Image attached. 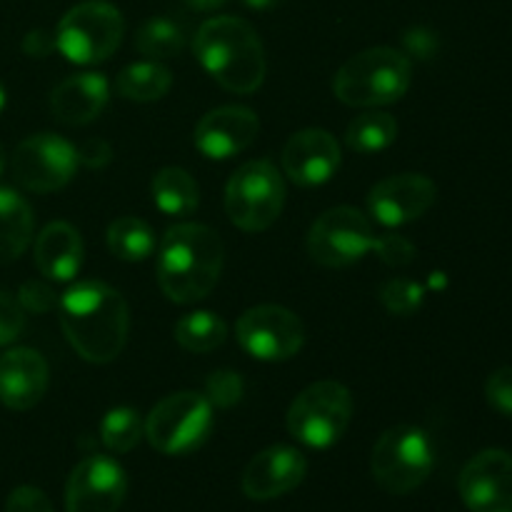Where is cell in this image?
I'll return each instance as SVG.
<instances>
[{
    "label": "cell",
    "mask_w": 512,
    "mask_h": 512,
    "mask_svg": "<svg viewBox=\"0 0 512 512\" xmlns=\"http://www.w3.org/2000/svg\"><path fill=\"white\" fill-rule=\"evenodd\" d=\"M60 328L75 353L93 365L113 363L130 333V310L123 295L100 280H83L58 303Z\"/></svg>",
    "instance_id": "obj_1"
},
{
    "label": "cell",
    "mask_w": 512,
    "mask_h": 512,
    "mask_svg": "<svg viewBox=\"0 0 512 512\" xmlns=\"http://www.w3.org/2000/svg\"><path fill=\"white\" fill-rule=\"evenodd\" d=\"M225 245L203 223H178L165 230L158 245V285L170 303L190 305L208 298L218 285Z\"/></svg>",
    "instance_id": "obj_2"
},
{
    "label": "cell",
    "mask_w": 512,
    "mask_h": 512,
    "mask_svg": "<svg viewBox=\"0 0 512 512\" xmlns=\"http://www.w3.org/2000/svg\"><path fill=\"white\" fill-rule=\"evenodd\" d=\"M195 58L205 73L238 95L255 93L268 73L265 48L253 25L235 15L205 20L195 35Z\"/></svg>",
    "instance_id": "obj_3"
},
{
    "label": "cell",
    "mask_w": 512,
    "mask_h": 512,
    "mask_svg": "<svg viewBox=\"0 0 512 512\" xmlns=\"http://www.w3.org/2000/svg\"><path fill=\"white\" fill-rule=\"evenodd\" d=\"M413 83V63L395 48H368L353 55L335 73L333 90L350 108H383L408 93Z\"/></svg>",
    "instance_id": "obj_4"
},
{
    "label": "cell",
    "mask_w": 512,
    "mask_h": 512,
    "mask_svg": "<svg viewBox=\"0 0 512 512\" xmlns=\"http://www.w3.org/2000/svg\"><path fill=\"white\" fill-rule=\"evenodd\" d=\"M435 448L430 435L418 425H395L385 430L373 448L370 473L390 495H408L430 478Z\"/></svg>",
    "instance_id": "obj_5"
},
{
    "label": "cell",
    "mask_w": 512,
    "mask_h": 512,
    "mask_svg": "<svg viewBox=\"0 0 512 512\" xmlns=\"http://www.w3.org/2000/svg\"><path fill=\"white\" fill-rule=\"evenodd\" d=\"M123 13L108 0H85L70 8L55 28V48L75 65H95L120 48Z\"/></svg>",
    "instance_id": "obj_6"
},
{
    "label": "cell",
    "mask_w": 512,
    "mask_h": 512,
    "mask_svg": "<svg viewBox=\"0 0 512 512\" xmlns=\"http://www.w3.org/2000/svg\"><path fill=\"white\" fill-rule=\"evenodd\" d=\"M285 195L283 175L270 160H248L225 185V213L235 228L263 233L283 213Z\"/></svg>",
    "instance_id": "obj_7"
},
{
    "label": "cell",
    "mask_w": 512,
    "mask_h": 512,
    "mask_svg": "<svg viewBox=\"0 0 512 512\" xmlns=\"http://www.w3.org/2000/svg\"><path fill=\"white\" fill-rule=\"evenodd\" d=\"M353 395L343 383L320 380L308 385L288 410V433L313 450H328L348 433Z\"/></svg>",
    "instance_id": "obj_8"
},
{
    "label": "cell",
    "mask_w": 512,
    "mask_h": 512,
    "mask_svg": "<svg viewBox=\"0 0 512 512\" xmlns=\"http://www.w3.org/2000/svg\"><path fill=\"white\" fill-rule=\"evenodd\" d=\"M213 433V405L203 393L165 395L145 420V438L163 455H190Z\"/></svg>",
    "instance_id": "obj_9"
},
{
    "label": "cell",
    "mask_w": 512,
    "mask_h": 512,
    "mask_svg": "<svg viewBox=\"0 0 512 512\" xmlns=\"http://www.w3.org/2000/svg\"><path fill=\"white\" fill-rule=\"evenodd\" d=\"M370 220L350 205H338L320 215L308 233V255L323 268H348L375 250Z\"/></svg>",
    "instance_id": "obj_10"
},
{
    "label": "cell",
    "mask_w": 512,
    "mask_h": 512,
    "mask_svg": "<svg viewBox=\"0 0 512 512\" xmlns=\"http://www.w3.org/2000/svg\"><path fill=\"white\" fill-rule=\"evenodd\" d=\"M235 338L250 358L283 363L303 350L305 325L283 305H255L238 318Z\"/></svg>",
    "instance_id": "obj_11"
},
{
    "label": "cell",
    "mask_w": 512,
    "mask_h": 512,
    "mask_svg": "<svg viewBox=\"0 0 512 512\" xmlns=\"http://www.w3.org/2000/svg\"><path fill=\"white\" fill-rule=\"evenodd\" d=\"M78 148L55 133H38L25 138L13 153L15 180L30 193H55L75 178Z\"/></svg>",
    "instance_id": "obj_12"
},
{
    "label": "cell",
    "mask_w": 512,
    "mask_h": 512,
    "mask_svg": "<svg viewBox=\"0 0 512 512\" xmlns=\"http://www.w3.org/2000/svg\"><path fill=\"white\" fill-rule=\"evenodd\" d=\"M128 493L125 470L108 455L80 460L65 485L68 512H118Z\"/></svg>",
    "instance_id": "obj_13"
},
{
    "label": "cell",
    "mask_w": 512,
    "mask_h": 512,
    "mask_svg": "<svg viewBox=\"0 0 512 512\" xmlns=\"http://www.w3.org/2000/svg\"><path fill=\"white\" fill-rule=\"evenodd\" d=\"M458 490L470 512H512V455L498 448L478 453L460 473Z\"/></svg>",
    "instance_id": "obj_14"
},
{
    "label": "cell",
    "mask_w": 512,
    "mask_h": 512,
    "mask_svg": "<svg viewBox=\"0 0 512 512\" xmlns=\"http://www.w3.org/2000/svg\"><path fill=\"white\" fill-rule=\"evenodd\" d=\"M438 198V188L423 173H400L380 180L368 195V210L385 228L415 223Z\"/></svg>",
    "instance_id": "obj_15"
},
{
    "label": "cell",
    "mask_w": 512,
    "mask_h": 512,
    "mask_svg": "<svg viewBox=\"0 0 512 512\" xmlns=\"http://www.w3.org/2000/svg\"><path fill=\"white\" fill-rule=\"evenodd\" d=\"M260 133V120L255 110L245 105H223L198 120L193 143L205 158L228 160L243 153L255 143Z\"/></svg>",
    "instance_id": "obj_16"
},
{
    "label": "cell",
    "mask_w": 512,
    "mask_h": 512,
    "mask_svg": "<svg viewBox=\"0 0 512 512\" xmlns=\"http://www.w3.org/2000/svg\"><path fill=\"white\" fill-rule=\"evenodd\" d=\"M308 475V460L298 448L270 445L255 455L243 470V493L250 500H275L298 488Z\"/></svg>",
    "instance_id": "obj_17"
},
{
    "label": "cell",
    "mask_w": 512,
    "mask_h": 512,
    "mask_svg": "<svg viewBox=\"0 0 512 512\" xmlns=\"http://www.w3.org/2000/svg\"><path fill=\"white\" fill-rule=\"evenodd\" d=\"M340 145L328 130L305 128L290 135L283 148V173L300 188L323 185L338 173Z\"/></svg>",
    "instance_id": "obj_18"
},
{
    "label": "cell",
    "mask_w": 512,
    "mask_h": 512,
    "mask_svg": "<svg viewBox=\"0 0 512 512\" xmlns=\"http://www.w3.org/2000/svg\"><path fill=\"white\" fill-rule=\"evenodd\" d=\"M50 368L33 348H13L0 355V403L10 410H30L43 400Z\"/></svg>",
    "instance_id": "obj_19"
},
{
    "label": "cell",
    "mask_w": 512,
    "mask_h": 512,
    "mask_svg": "<svg viewBox=\"0 0 512 512\" xmlns=\"http://www.w3.org/2000/svg\"><path fill=\"white\" fill-rule=\"evenodd\" d=\"M110 100V83L100 73H75L50 93V110L65 125H88Z\"/></svg>",
    "instance_id": "obj_20"
},
{
    "label": "cell",
    "mask_w": 512,
    "mask_h": 512,
    "mask_svg": "<svg viewBox=\"0 0 512 512\" xmlns=\"http://www.w3.org/2000/svg\"><path fill=\"white\" fill-rule=\"evenodd\" d=\"M83 238L65 220L45 225L35 240V268L55 283H70L83 265Z\"/></svg>",
    "instance_id": "obj_21"
},
{
    "label": "cell",
    "mask_w": 512,
    "mask_h": 512,
    "mask_svg": "<svg viewBox=\"0 0 512 512\" xmlns=\"http://www.w3.org/2000/svg\"><path fill=\"white\" fill-rule=\"evenodd\" d=\"M35 215L28 200L10 188H0V265L13 263L33 240Z\"/></svg>",
    "instance_id": "obj_22"
},
{
    "label": "cell",
    "mask_w": 512,
    "mask_h": 512,
    "mask_svg": "<svg viewBox=\"0 0 512 512\" xmlns=\"http://www.w3.org/2000/svg\"><path fill=\"white\" fill-rule=\"evenodd\" d=\"M150 190H153V203L158 205L160 213L170 218H188L200 205V188L195 178L188 170L175 168V165L160 168L153 175Z\"/></svg>",
    "instance_id": "obj_23"
},
{
    "label": "cell",
    "mask_w": 512,
    "mask_h": 512,
    "mask_svg": "<svg viewBox=\"0 0 512 512\" xmlns=\"http://www.w3.org/2000/svg\"><path fill=\"white\" fill-rule=\"evenodd\" d=\"M170 85H173V75L158 60L128 65L115 78V90L120 98L133 100V103H155L168 95Z\"/></svg>",
    "instance_id": "obj_24"
},
{
    "label": "cell",
    "mask_w": 512,
    "mask_h": 512,
    "mask_svg": "<svg viewBox=\"0 0 512 512\" xmlns=\"http://www.w3.org/2000/svg\"><path fill=\"white\" fill-rule=\"evenodd\" d=\"M395 140H398V120L378 108L355 115L345 130V143L353 153L360 155L380 153V150L390 148Z\"/></svg>",
    "instance_id": "obj_25"
},
{
    "label": "cell",
    "mask_w": 512,
    "mask_h": 512,
    "mask_svg": "<svg viewBox=\"0 0 512 512\" xmlns=\"http://www.w3.org/2000/svg\"><path fill=\"white\" fill-rule=\"evenodd\" d=\"M175 343L188 353H210L220 348L228 338V325L218 313L210 310H195V313L183 315L173 328Z\"/></svg>",
    "instance_id": "obj_26"
},
{
    "label": "cell",
    "mask_w": 512,
    "mask_h": 512,
    "mask_svg": "<svg viewBox=\"0 0 512 512\" xmlns=\"http://www.w3.org/2000/svg\"><path fill=\"white\" fill-rule=\"evenodd\" d=\"M108 248L115 258L125 263H140L148 260L155 250V233L145 220L125 215L110 223L108 228Z\"/></svg>",
    "instance_id": "obj_27"
},
{
    "label": "cell",
    "mask_w": 512,
    "mask_h": 512,
    "mask_svg": "<svg viewBox=\"0 0 512 512\" xmlns=\"http://www.w3.org/2000/svg\"><path fill=\"white\" fill-rule=\"evenodd\" d=\"M185 35L178 23L168 18H150L135 35V48L148 60H168L183 50Z\"/></svg>",
    "instance_id": "obj_28"
},
{
    "label": "cell",
    "mask_w": 512,
    "mask_h": 512,
    "mask_svg": "<svg viewBox=\"0 0 512 512\" xmlns=\"http://www.w3.org/2000/svg\"><path fill=\"white\" fill-rule=\"evenodd\" d=\"M145 435V423L135 408H113L100 423V440L110 453H130Z\"/></svg>",
    "instance_id": "obj_29"
},
{
    "label": "cell",
    "mask_w": 512,
    "mask_h": 512,
    "mask_svg": "<svg viewBox=\"0 0 512 512\" xmlns=\"http://www.w3.org/2000/svg\"><path fill=\"white\" fill-rule=\"evenodd\" d=\"M425 288L415 280L393 278L380 288V303L395 318H413L423 308Z\"/></svg>",
    "instance_id": "obj_30"
},
{
    "label": "cell",
    "mask_w": 512,
    "mask_h": 512,
    "mask_svg": "<svg viewBox=\"0 0 512 512\" xmlns=\"http://www.w3.org/2000/svg\"><path fill=\"white\" fill-rule=\"evenodd\" d=\"M245 383L235 370H218L205 380V398L213 408H233L243 400Z\"/></svg>",
    "instance_id": "obj_31"
},
{
    "label": "cell",
    "mask_w": 512,
    "mask_h": 512,
    "mask_svg": "<svg viewBox=\"0 0 512 512\" xmlns=\"http://www.w3.org/2000/svg\"><path fill=\"white\" fill-rule=\"evenodd\" d=\"M25 330V310L18 298L0 290V348L15 343Z\"/></svg>",
    "instance_id": "obj_32"
},
{
    "label": "cell",
    "mask_w": 512,
    "mask_h": 512,
    "mask_svg": "<svg viewBox=\"0 0 512 512\" xmlns=\"http://www.w3.org/2000/svg\"><path fill=\"white\" fill-rule=\"evenodd\" d=\"M373 253H378V258L383 260L385 265H393V268H403V265L413 263L415 245L410 243L408 238H403V235H393V233L378 235Z\"/></svg>",
    "instance_id": "obj_33"
},
{
    "label": "cell",
    "mask_w": 512,
    "mask_h": 512,
    "mask_svg": "<svg viewBox=\"0 0 512 512\" xmlns=\"http://www.w3.org/2000/svg\"><path fill=\"white\" fill-rule=\"evenodd\" d=\"M485 398L490 408L512 418V368H498L485 383Z\"/></svg>",
    "instance_id": "obj_34"
},
{
    "label": "cell",
    "mask_w": 512,
    "mask_h": 512,
    "mask_svg": "<svg viewBox=\"0 0 512 512\" xmlns=\"http://www.w3.org/2000/svg\"><path fill=\"white\" fill-rule=\"evenodd\" d=\"M5 512H55L48 495L33 485H20L8 495Z\"/></svg>",
    "instance_id": "obj_35"
},
{
    "label": "cell",
    "mask_w": 512,
    "mask_h": 512,
    "mask_svg": "<svg viewBox=\"0 0 512 512\" xmlns=\"http://www.w3.org/2000/svg\"><path fill=\"white\" fill-rule=\"evenodd\" d=\"M18 300L20 305H23V310H28V313H48L50 308L58 305L53 290L43 283H35V280H30V283H25L23 288H20Z\"/></svg>",
    "instance_id": "obj_36"
},
{
    "label": "cell",
    "mask_w": 512,
    "mask_h": 512,
    "mask_svg": "<svg viewBox=\"0 0 512 512\" xmlns=\"http://www.w3.org/2000/svg\"><path fill=\"white\" fill-rule=\"evenodd\" d=\"M110 158H113V150H110L105 140H88L78 150V160L88 165V168H103L105 163H110Z\"/></svg>",
    "instance_id": "obj_37"
},
{
    "label": "cell",
    "mask_w": 512,
    "mask_h": 512,
    "mask_svg": "<svg viewBox=\"0 0 512 512\" xmlns=\"http://www.w3.org/2000/svg\"><path fill=\"white\" fill-rule=\"evenodd\" d=\"M405 48H408V53L418 55V58H428L438 48V40H435V35L430 30L415 28L405 35Z\"/></svg>",
    "instance_id": "obj_38"
},
{
    "label": "cell",
    "mask_w": 512,
    "mask_h": 512,
    "mask_svg": "<svg viewBox=\"0 0 512 512\" xmlns=\"http://www.w3.org/2000/svg\"><path fill=\"white\" fill-rule=\"evenodd\" d=\"M23 50L30 58H45L55 50V35L45 33V30H30L23 40Z\"/></svg>",
    "instance_id": "obj_39"
},
{
    "label": "cell",
    "mask_w": 512,
    "mask_h": 512,
    "mask_svg": "<svg viewBox=\"0 0 512 512\" xmlns=\"http://www.w3.org/2000/svg\"><path fill=\"white\" fill-rule=\"evenodd\" d=\"M185 5H190L193 10H203V13H208V10H218L223 8L228 0H183Z\"/></svg>",
    "instance_id": "obj_40"
},
{
    "label": "cell",
    "mask_w": 512,
    "mask_h": 512,
    "mask_svg": "<svg viewBox=\"0 0 512 512\" xmlns=\"http://www.w3.org/2000/svg\"><path fill=\"white\" fill-rule=\"evenodd\" d=\"M285 0H245V5L253 10H273L278 8V5H283Z\"/></svg>",
    "instance_id": "obj_41"
},
{
    "label": "cell",
    "mask_w": 512,
    "mask_h": 512,
    "mask_svg": "<svg viewBox=\"0 0 512 512\" xmlns=\"http://www.w3.org/2000/svg\"><path fill=\"white\" fill-rule=\"evenodd\" d=\"M5 103H8V93H5V85L0 83V113H3Z\"/></svg>",
    "instance_id": "obj_42"
},
{
    "label": "cell",
    "mask_w": 512,
    "mask_h": 512,
    "mask_svg": "<svg viewBox=\"0 0 512 512\" xmlns=\"http://www.w3.org/2000/svg\"><path fill=\"white\" fill-rule=\"evenodd\" d=\"M3 168H5V150L3 145H0V173H3Z\"/></svg>",
    "instance_id": "obj_43"
}]
</instances>
